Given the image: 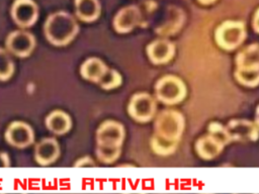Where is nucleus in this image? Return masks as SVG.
Wrapping results in <instances>:
<instances>
[{"instance_id":"29","label":"nucleus","mask_w":259,"mask_h":194,"mask_svg":"<svg viewBox=\"0 0 259 194\" xmlns=\"http://www.w3.org/2000/svg\"><path fill=\"white\" fill-rule=\"evenodd\" d=\"M255 123H256L257 126L259 127V105L257 106L256 111H255Z\"/></svg>"},{"instance_id":"25","label":"nucleus","mask_w":259,"mask_h":194,"mask_svg":"<svg viewBox=\"0 0 259 194\" xmlns=\"http://www.w3.org/2000/svg\"><path fill=\"white\" fill-rule=\"evenodd\" d=\"M75 167H95V163L94 161L90 158V157H83L81 159H79L75 165Z\"/></svg>"},{"instance_id":"28","label":"nucleus","mask_w":259,"mask_h":194,"mask_svg":"<svg viewBox=\"0 0 259 194\" xmlns=\"http://www.w3.org/2000/svg\"><path fill=\"white\" fill-rule=\"evenodd\" d=\"M200 4L202 5H209V4H212L214 3L217 0H197Z\"/></svg>"},{"instance_id":"15","label":"nucleus","mask_w":259,"mask_h":194,"mask_svg":"<svg viewBox=\"0 0 259 194\" xmlns=\"http://www.w3.org/2000/svg\"><path fill=\"white\" fill-rule=\"evenodd\" d=\"M107 70L108 67L102 60L96 57H91L81 65L80 74L85 80L98 84Z\"/></svg>"},{"instance_id":"23","label":"nucleus","mask_w":259,"mask_h":194,"mask_svg":"<svg viewBox=\"0 0 259 194\" xmlns=\"http://www.w3.org/2000/svg\"><path fill=\"white\" fill-rule=\"evenodd\" d=\"M96 157L99 162L103 164H112L119 158L121 154V148L112 149V148H105V147H96L95 150Z\"/></svg>"},{"instance_id":"4","label":"nucleus","mask_w":259,"mask_h":194,"mask_svg":"<svg viewBox=\"0 0 259 194\" xmlns=\"http://www.w3.org/2000/svg\"><path fill=\"white\" fill-rule=\"evenodd\" d=\"M187 90L185 83L175 75H165L155 84V97L165 105H175L184 100Z\"/></svg>"},{"instance_id":"7","label":"nucleus","mask_w":259,"mask_h":194,"mask_svg":"<svg viewBox=\"0 0 259 194\" xmlns=\"http://www.w3.org/2000/svg\"><path fill=\"white\" fill-rule=\"evenodd\" d=\"M5 47L9 54L15 57L26 58L35 47V37L29 31L14 30L7 35Z\"/></svg>"},{"instance_id":"5","label":"nucleus","mask_w":259,"mask_h":194,"mask_svg":"<svg viewBox=\"0 0 259 194\" xmlns=\"http://www.w3.org/2000/svg\"><path fill=\"white\" fill-rule=\"evenodd\" d=\"M157 111L156 99L147 92L134 94L127 105L128 115L136 121L146 123L151 121Z\"/></svg>"},{"instance_id":"6","label":"nucleus","mask_w":259,"mask_h":194,"mask_svg":"<svg viewBox=\"0 0 259 194\" xmlns=\"http://www.w3.org/2000/svg\"><path fill=\"white\" fill-rule=\"evenodd\" d=\"M125 138L123 125L115 120L103 121L96 130V143L99 147L121 148Z\"/></svg>"},{"instance_id":"27","label":"nucleus","mask_w":259,"mask_h":194,"mask_svg":"<svg viewBox=\"0 0 259 194\" xmlns=\"http://www.w3.org/2000/svg\"><path fill=\"white\" fill-rule=\"evenodd\" d=\"M0 166L1 167L9 166V158L5 153H0Z\"/></svg>"},{"instance_id":"2","label":"nucleus","mask_w":259,"mask_h":194,"mask_svg":"<svg viewBox=\"0 0 259 194\" xmlns=\"http://www.w3.org/2000/svg\"><path fill=\"white\" fill-rule=\"evenodd\" d=\"M184 128V116L176 109H163L156 115L154 133L164 139L179 142Z\"/></svg>"},{"instance_id":"19","label":"nucleus","mask_w":259,"mask_h":194,"mask_svg":"<svg viewBox=\"0 0 259 194\" xmlns=\"http://www.w3.org/2000/svg\"><path fill=\"white\" fill-rule=\"evenodd\" d=\"M151 149L155 154L162 157H167L172 154H174L177 150L178 142L176 141H169L167 139H164L157 134H153L150 139Z\"/></svg>"},{"instance_id":"20","label":"nucleus","mask_w":259,"mask_h":194,"mask_svg":"<svg viewBox=\"0 0 259 194\" xmlns=\"http://www.w3.org/2000/svg\"><path fill=\"white\" fill-rule=\"evenodd\" d=\"M207 133L222 142L224 146H227L233 141L231 134L226 125H223L219 121H211L207 126Z\"/></svg>"},{"instance_id":"24","label":"nucleus","mask_w":259,"mask_h":194,"mask_svg":"<svg viewBox=\"0 0 259 194\" xmlns=\"http://www.w3.org/2000/svg\"><path fill=\"white\" fill-rule=\"evenodd\" d=\"M235 79L238 83L246 87H256L259 85V71H238L235 70Z\"/></svg>"},{"instance_id":"26","label":"nucleus","mask_w":259,"mask_h":194,"mask_svg":"<svg viewBox=\"0 0 259 194\" xmlns=\"http://www.w3.org/2000/svg\"><path fill=\"white\" fill-rule=\"evenodd\" d=\"M252 28L256 33L259 34V7L254 12L253 19H252Z\"/></svg>"},{"instance_id":"12","label":"nucleus","mask_w":259,"mask_h":194,"mask_svg":"<svg viewBox=\"0 0 259 194\" xmlns=\"http://www.w3.org/2000/svg\"><path fill=\"white\" fill-rule=\"evenodd\" d=\"M147 56L154 65H163L170 62L175 55L174 43L166 38L155 39L147 45Z\"/></svg>"},{"instance_id":"18","label":"nucleus","mask_w":259,"mask_h":194,"mask_svg":"<svg viewBox=\"0 0 259 194\" xmlns=\"http://www.w3.org/2000/svg\"><path fill=\"white\" fill-rule=\"evenodd\" d=\"M76 16L84 22L95 21L101 12L99 0H75Z\"/></svg>"},{"instance_id":"13","label":"nucleus","mask_w":259,"mask_h":194,"mask_svg":"<svg viewBox=\"0 0 259 194\" xmlns=\"http://www.w3.org/2000/svg\"><path fill=\"white\" fill-rule=\"evenodd\" d=\"M60 156V146L56 138L46 137L35 144L34 159L40 166H49L55 163Z\"/></svg>"},{"instance_id":"1","label":"nucleus","mask_w":259,"mask_h":194,"mask_svg":"<svg viewBox=\"0 0 259 194\" xmlns=\"http://www.w3.org/2000/svg\"><path fill=\"white\" fill-rule=\"evenodd\" d=\"M79 31L75 17L66 11L52 13L46 20L44 32L46 38L54 45L62 46L70 43Z\"/></svg>"},{"instance_id":"3","label":"nucleus","mask_w":259,"mask_h":194,"mask_svg":"<svg viewBox=\"0 0 259 194\" xmlns=\"http://www.w3.org/2000/svg\"><path fill=\"white\" fill-rule=\"evenodd\" d=\"M246 25L241 20H225L214 31L217 44L228 52L238 48L246 39Z\"/></svg>"},{"instance_id":"17","label":"nucleus","mask_w":259,"mask_h":194,"mask_svg":"<svg viewBox=\"0 0 259 194\" xmlns=\"http://www.w3.org/2000/svg\"><path fill=\"white\" fill-rule=\"evenodd\" d=\"M224 144L208 133L200 136L195 142V151L203 160H212L217 158L224 150Z\"/></svg>"},{"instance_id":"10","label":"nucleus","mask_w":259,"mask_h":194,"mask_svg":"<svg viewBox=\"0 0 259 194\" xmlns=\"http://www.w3.org/2000/svg\"><path fill=\"white\" fill-rule=\"evenodd\" d=\"M226 126L233 141L249 142L256 141L259 138V127L255 121L248 119H232Z\"/></svg>"},{"instance_id":"8","label":"nucleus","mask_w":259,"mask_h":194,"mask_svg":"<svg viewBox=\"0 0 259 194\" xmlns=\"http://www.w3.org/2000/svg\"><path fill=\"white\" fill-rule=\"evenodd\" d=\"M5 140L13 148L24 149L34 142V132L32 127L20 120L12 121L4 133Z\"/></svg>"},{"instance_id":"11","label":"nucleus","mask_w":259,"mask_h":194,"mask_svg":"<svg viewBox=\"0 0 259 194\" xmlns=\"http://www.w3.org/2000/svg\"><path fill=\"white\" fill-rule=\"evenodd\" d=\"M142 18V13L137 5L122 7L115 14L112 24L118 33H128L138 26Z\"/></svg>"},{"instance_id":"16","label":"nucleus","mask_w":259,"mask_h":194,"mask_svg":"<svg viewBox=\"0 0 259 194\" xmlns=\"http://www.w3.org/2000/svg\"><path fill=\"white\" fill-rule=\"evenodd\" d=\"M45 122L47 128L57 135L67 133L72 127V120L70 115L60 109L53 110L51 113H49Z\"/></svg>"},{"instance_id":"22","label":"nucleus","mask_w":259,"mask_h":194,"mask_svg":"<svg viewBox=\"0 0 259 194\" xmlns=\"http://www.w3.org/2000/svg\"><path fill=\"white\" fill-rule=\"evenodd\" d=\"M122 83V77L118 71L109 69L106 71L102 79L99 81V86L104 90H112L119 87Z\"/></svg>"},{"instance_id":"21","label":"nucleus","mask_w":259,"mask_h":194,"mask_svg":"<svg viewBox=\"0 0 259 194\" xmlns=\"http://www.w3.org/2000/svg\"><path fill=\"white\" fill-rule=\"evenodd\" d=\"M14 73V63L6 48L0 47V81H7Z\"/></svg>"},{"instance_id":"14","label":"nucleus","mask_w":259,"mask_h":194,"mask_svg":"<svg viewBox=\"0 0 259 194\" xmlns=\"http://www.w3.org/2000/svg\"><path fill=\"white\" fill-rule=\"evenodd\" d=\"M236 70L238 71H259V43H250L243 47L235 59Z\"/></svg>"},{"instance_id":"9","label":"nucleus","mask_w":259,"mask_h":194,"mask_svg":"<svg viewBox=\"0 0 259 194\" xmlns=\"http://www.w3.org/2000/svg\"><path fill=\"white\" fill-rule=\"evenodd\" d=\"M11 17L20 28H28L37 20L38 7L33 0H15L11 7Z\"/></svg>"}]
</instances>
